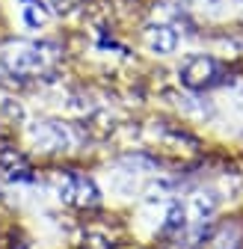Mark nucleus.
Returning <instances> with one entry per match:
<instances>
[{"label": "nucleus", "instance_id": "obj_5", "mask_svg": "<svg viewBox=\"0 0 243 249\" xmlns=\"http://www.w3.org/2000/svg\"><path fill=\"white\" fill-rule=\"evenodd\" d=\"M21 15H24L27 27H33V30H39V27L48 21V9H45V3H42V0H24Z\"/></svg>", "mask_w": 243, "mask_h": 249}, {"label": "nucleus", "instance_id": "obj_3", "mask_svg": "<svg viewBox=\"0 0 243 249\" xmlns=\"http://www.w3.org/2000/svg\"><path fill=\"white\" fill-rule=\"evenodd\" d=\"M220 77H223V66L208 53L190 56L184 66H181V80L190 89H210L214 83H220Z\"/></svg>", "mask_w": 243, "mask_h": 249}, {"label": "nucleus", "instance_id": "obj_2", "mask_svg": "<svg viewBox=\"0 0 243 249\" xmlns=\"http://www.w3.org/2000/svg\"><path fill=\"white\" fill-rule=\"evenodd\" d=\"M59 199L74 205V208H92L101 202V193L95 181L83 175V172H66L63 181H59Z\"/></svg>", "mask_w": 243, "mask_h": 249}, {"label": "nucleus", "instance_id": "obj_4", "mask_svg": "<svg viewBox=\"0 0 243 249\" xmlns=\"http://www.w3.org/2000/svg\"><path fill=\"white\" fill-rule=\"evenodd\" d=\"M145 45H148L151 53L166 56V53H172L178 48V33H175L169 24H155V27L145 30Z\"/></svg>", "mask_w": 243, "mask_h": 249}, {"label": "nucleus", "instance_id": "obj_1", "mask_svg": "<svg viewBox=\"0 0 243 249\" xmlns=\"http://www.w3.org/2000/svg\"><path fill=\"white\" fill-rule=\"evenodd\" d=\"M51 66V53L45 45H15L12 51L3 53V69L6 74L27 80V77H39Z\"/></svg>", "mask_w": 243, "mask_h": 249}]
</instances>
